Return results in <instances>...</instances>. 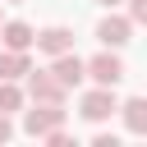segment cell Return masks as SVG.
<instances>
[{
  "label": "cell",
  "mask_w": 147,
  "mask_h": 147,
  "mask_svg": "<svg viewBox=\"0 0 147 147\" xmlns=\"http://www.w3.org/2000/svg\"><path fill=\"white\" fill-rule=\"evenodd\" d=\"M0 23H5V18H0Z\"/></svg>",
  "instance_id": "cell-17"
},
{
  "label": "cell",
  "mask_w": 147,
  "mask_h": 147,
  "mask_svg": "<svg viewBox=\"0 0 147 147\" xmlns=\"http://www.w3.org/2000/svg\"><path fill=\"white\" fill-rule=\"evenodd\" d=\"M18 115H23L28 138H46L51 129L64 124V101H32V110H18Z\"/></svg>",
  "instance_id": "cell-1"
},
{
  "label": "cell",
  "mask_w": 147,
  "mask_h": 147,
  "mask_svg": "<svg viewBox=\"0 0 147 147\" xmlns=\"http://www.w3.org/2000/svg\"><path fill=\"white\" fill-rule=\"evenodd\" d=\"M83 74L96 83V87H115L119 78H124V60H119V51H101V55H92V60H83Z\"/></svg>",
  "instance_id": "cell-3"
},
{
  "label": "cell",
  "mask_w": 147,
  "mask_h": 147,
  "mask_svg": "<svg viewBox=\"0 0 147 147\" xmlns=\"http://www.w3.org/2000/svg\"><path fill=\"white\" fill-rule=\"evenodd\" d=\"M51 74H55V78H60V87H69V92H74V87H83V78H87V74H83V60H78L74 51L51 55Z\"/></svg>",
  "instance_id": "cell-6"
},
{
  "label": "cell",
  "mask_w": 147,
  "mask_h": 147,
  "mask_svg": "<svg viewBox=\"0 0 147 147\" xmlns=\"http://www.w3.org/2000/svg\"><path fill=\"white\" fill-rule=\"evenodd\" d=\"M32 37H37V28L23 23V18L0 23V46H5V51H32Z\"/></svg>",
  "instance_id": "cell-8"
},
{
  "label": "cell",
  "mask_w": 147,
  "mask_h": 147,
  "mask_svg": "<svg viewBox=\"0 0 147 147\" xmlns=\"http://www.w3.org/2000/svg\"><path fill=\"white\" fill-rule=\"evenodd\" d=\"M23 78H28L23 96H32V101H64V96H69V87H60V78H55L51 69H28Z\"/></svg>",
  "instance_id": "cell-4"
},
{
  "label": "cell",
  "mask_w": 147,
  "mask_h": 147,
  "mask_svg": "<svg viewBox=\"0 0 147 147\" xmlns=\"http://www.w3.org/2000/svg\"><path fill=\"white\" fill-rule=\"evenodd\" d=\"M9 138H14V119L0 110V142H9Z\"/></svg>",
  "instance_id": "cell-13"
},
{
  "label": "cell",
  "mask_w": 147,
  "mask_h": 147,
  "mask_svg": "<svg viewBox=\"0 0 147 147\" xmlns=\"http://www.w3.org/2000/svg\"><path fill=\"white\" fill-rule=\"evenodd\" d=\"M0 5H28V0H0Z\"/></svg>",
  "instance_id": "cell-16"
},
{
  "label": "cell",
  "mask_w": 147,
  "mask_h": 147,
  "mask_svg": "<svg viewBox=\"0 0 147 147\" xmlns=\"http://www.w3.org/2000/svg\"><path fill=\"white\" fill-rule=\"evenodd\" d=\"M92 147H119V138H115V133H96V138H92Z\"/></svg>",
  "instance_id": "cell-14"
},
{
  "label": "cell",
  "mask_w": 147,
  "mask_h": 147,
  "mask_svg": "<svg viewBox=\"0 0 147 147\" xmlns=\"http://www.w3.org/2000/svg\"><path fill=\"white\" fill-rule=\"evenodd\" d=\"M32 46H37V51H46V55L74 51V28H64V23H51V28H41V32L32 37Z\"/></svg>",
  "instance_id": "cell-7"
},
{
  "label": "cell",
  "mask_w": 147,
  "mask_h": 147,
  "mask_svg": "<svg viewBox=\"0 0 147 147\" xmlns=\"http://www.w3.org/2000/svg\"><path fill=\"white\" fill-rule=\"evenodd\" d=\"M96 5H101V9H119L124 0H96Z\"/></svg>",
  "instance_id": "cell-15"
},
{
  "label": "cell",
  "mask_w": 147,
  "mask_h": 147,
  "mask_svg": "<svg viewBox=\"0 0 147 147\" xmlns=\"http://www.w3.org/2000/svg\"><path fill=\"white\" fill-rule=\"evenodd\" d=\"M129 37H133V23L124 18V14H106L101 23H96V41L101 46H110V51H119V46H129Z\"/></svg>",
  "instance_id": "cell-5"
},
{
  "label": "cell",
  "mask_w": 147,
  "mask_h": 147,
  "mask_svg": "<svg viewBox=\"0 0 147 147\" xmlns=\"http://www.w3.org/2000/svg\"><path fill=\"white\" fill-rule=\"evenodd\" d=\"M23 106H28V96H23L18 78H0V110H5V115H18Z\"/></svg>",
  "instance_id": "cell-10"
},
{
  "label": "cell",
  "mask_w": 147,
  "mask_h": 147,
  "mask_svg": "<svg viewBox=\"0 0 147 147\" xmlns=\"http://www.w3.org/2000/svg\"><path fill=\"white\" fill-rule=\"evenodd\" d=\"M115 115H124V129H129V133H138V138L147 133V101H142V96L119 101V106H115Z\"/></svg>",
  "instance_id": "cell-9"
},
{
  "label": "cell",
  "mask_w": 147,
  "mask_h": 147,
  "mask_svg": "<svg viewBox=\"0 0 147 147\" xmlns=\"http://www.w3.org/2000/svg\"><path fill=\"white\" fill-rule=\"evenodd\" d=\"M124 5H129V14H124V18H129L133 28H138V23H147V0H124Z\"/></svg>",
  "instance_id": "cell-12"
},
{
  "label": "cell",
  "mask_w": 147,
  "mask_h": 147,
  "mask_svg": "<svg viewBox=\"0 0 147 147\" xmlns=\"http://www.w3.org/2000/svg\"><path fill=\"white\" fill-rule=\"evenodd\" d=\"M28 69H32L28 51H0V78H23Z\"/></svg>",
  "instance_id": "cell-11"
},
{
  "label": "cell",
  "mask_w": 147,
  "mask_h": 147,
  "mask_svg": "<svg viewBox=\"0 0 147 147\" xmlns=\"http://www.w3.org/2000/svg\"><path fill=\"white\" fill-rule=\"evenodd\" d=\"M115 106H119L115 87H87V92L78 96V115H83L87 124H106V119L115 115Z\"/></svg>",
  "instance_id": "cell-2"
}]
</instances>
